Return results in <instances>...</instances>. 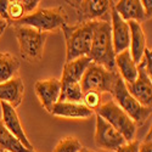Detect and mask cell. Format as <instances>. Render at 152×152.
<instances>
[{
	"label": "cell",
	"instance_id": "cell-31",
	"mask_svg": "<svg viewBox=\"0 0 152 152\" xmlns=\"http://www.w3.org/2000/svg\"><path fill=\"white\" fill-rule=\"evenodd\" d=\"M9 26L7 24V22L6 21H4L3 18H0V38H1V35L4 34V31L6 29V27Z\"/></svg>",
	"mask_w": 152,
	"mask_h": 152
},
{
	"label": "cell",
	"instance_id": "cell-32",
	"mask_svg": "<svg viewBox=\"0 0 152 152\" xmlns=\"http://www.w3.org/2000/svg\"><path fill=\"white\" fill-rule=\"evenodd\" d=\"M80 152H97V151L91 150V148H89V147H83V148L80 150Z\"/></svg>",
	"mask_w": 152,
	"mask_h": 152
},
{
	"label": "cell",
	"instance_id": "cell-9",
	"mask_svg": "<svg viewBox=\"0 0 152 152\" xmlns=\"http://www.w3.org/2000/svg\"><path fill=\"white\" fill-rule=\"evenodd\" d=\"M94 141L99 148H102L105 151H115V152L126 142L121 133H118L111 124H108L104 118H101L97 115H96Z\"/></svg>",
	"mask_w": 152,
	"mask_h": 152
},
{
	"label": "cell",
	"instance_id": "cell-27",
	"mask_svg": "<svg viewBox=\"0 0 152 152\" xmlns=\"http://www.w3.org/2000/svg\"><path fill=\"white\" fill-rule=\"evenodd\" d=\"M152 133L151 128L147 132L146 136L144 137V140L139 144V152H152Z\"/></svg>",
	"mask_w": 152,
	"mask_h": 152
},
{
	"label": "cell",
	"instance_id": "cell-23",
	"mask_svg": "<svg viewBox=\"0 0 152 152\" xmlns=\"http://www.w3.org/2000/svg\"><path fill=\"white\" fill-rule=\"evenodd\" d=\"M82 148V142L75 136H66L56 144L53 152H80Z\"/></svg>",
	"mask_w": 152,
	"mask_h": 152
},
{
	"label": "cell",
	"instance_id": "cell-12",
	"mask_svg": "<svg viewBox=\"0 0 152 152\" xmlns=\"http://www.w3.org/2000/svg\"><path fill=\"white\" fill-rule=\"evenodd\" d=\"M34 91L40 105L50 113L53 106L58 102L61 94V82L58 78L39 79L34 84Z\"/></svg>",
	"mask_w": 152,
	"mask_h": 152
},
{
	"label": "cell",
	"instance_id": "cell-14",
	"mask_svg": "<svg viewBox=\"0 0 152 152\" xmlns=\"http://www.w3.org/2000/svg\"><path fill=\"white\" fill-rule=\"evenodd\" d=\"M112 7L125 21H135L137 23H144L148 18L146 17L140 0H118L112 1Z\"/></svg>",
	"mask_w": 152,
	"mask_h": 152
},
{
	"label": "cell",
	"instance_id": "cell-25",
	"mask_svg": "<svg viewBox=\"0 0 152 152\" xmlns=\"http://www.w3.org/2000/svg\"><path fill=\"white\" fill-rule=\"evenodd\" d=\"M82 104L84 106H86L89 110L95 112L100 107V105L102 104V95L96 93V91H86L83 95Z\"/></svg>",
	"mask_w": 152,
	"mask_h": 152
},
{
	"label": "cell",
	"instance_id": "cell-13",
	"mask_svg": "<svg viewBox=\"0 0 152 152\" xmlns=\"http://www.w3.org/2000/svg\"><path fill=\"white\" fill-rule=\"evenodd\" d=\"M0 107H1V122L6 128V130L14 135L16 139H18L28 150H34L31 140L28 139L26 132L23 129V125L16 112V108L11 107L10 105L4 102H0Z\"/></svg>",
	"mask_w": 152,
	"mask_h": 152
},
{
	"label": "cell",
	"instance_id": "cell-7",
	"mask_svg": "<svg viewBox=\"0 0 152 152\" xmlns=\"http://www.w3.org/2000/svg\"><path fill=\"white\" fill-rule=\"evenodd\" d=\"M111 95L113 97V101L133 119L136 126L144 125L151 118V113H152L151 107H145L141 104H139L128 93L125 84L121 77L117 80L115 88H113Z\"/></svg>",
	"mask_w": 152,
	"mask_h": 152
},
{
	"label": "cell",
	"instance_id": "cell-30",
	"mask_svg": "<svg viewBox=\"0 0 152 152\" xmlns=\"http://www.w3.org/2000/svg\"><path fill=\"white\" fill-rule=\"evenodd\" d=\"M141 5L144 9V12L148 20H151V11H152V1L151 0H141Z\"/></svg>",
	"mask_w": 152,
	"mask_h": 152
},
{
	"label": "cell",
	"instance_id": "cell-20",
	"mask_svg": "<svg viewBox=\"0 0 152 152\" xmlns=\"http://www.w3.org/2000/svg\"><path fill=\"white\" fill-rule=\"evenodd\" d=\"M20 61L9 53H0V84L18 77Z\"/></svg>",
	"mask_w": 152,
	"mask_h": 152
},
{
	"label": "cell",
	"instance_id": "cell-6",
	"mask_svg": "<svg viewBox=\"0 0 152 152\" xmlns=\"http://www.w3.org/2000/svg\"><path fill=\"white\" fill-rule=\"evenodd\" d=\"M118 79L119 74L117 71H108L105 67L91 62L83 74L80 86L83 93L96 91L101 95L111 94Z\"/></svg>",
	"mask_w": 152,
	"mask_h": 152
},
{
	"label": "cell",
	"instance_id": "cell-16",
	"mask_svg": "<svg viewBox=\"0 0 152 152\" xmlns=\"http://www.w3.org/2000/svg\"><path fill=\"white\" fill-rule=\"evenodd\" d=\"M24 97V84L20 77L0 84V102L17 108Z\"/></svg>",
	"mask_w": 152,
	"mask_h": 152
},
{
	"label": "cell",
	"instance_id": "cell-5",
	"mask_svg": "<svg viewBox=\"0 0 152 152\" xmlns=\"http://www.w3.org/2000/svg\"><path fill=\"white\" fill-rule=\"evenodd\" d=\"M95 115L104 118L118 133H121L126 142L136 140V124L113 100L101 104L95 111Z\"/></svg>",
	"mask_w": 152,
	"mask_h": 152
},
{
	"label": "cell",
	"instance_id": "cell-4",
	"mask_svg": "<svg viewBox=\"0 0 152 152\" xmlns=\"http://www.w3.org/2000/svg\"><path fill=\"white\" fill-rule=\"evenodd\" d=\"M15 34L20 46L21 57L29 63H39L43 60L48 33L38 32L26 26H16Z\"/></svg>",
	"mask_w": 152,
	"mask_h": 152
},
{
	"label": "cell",
	"instance_id": "cell-10",
	"mask_svg": "<svg viewBox=\"0 0 152 152\" xmlns=\"http://www.w3.org/2000/svg\"><path fill=\"white\" fill-rule=\"evenodd\" d=\"M125 84V83H124ZM128 93L145 107H151L152 104V80L151 75H148L145 68L137 63V77L135 82L130 84H125Z\"/></svg>",
	"mask_w": 152,
	"mask_h": 152
},
{
	"label": "cell",
	"instance_id": "cell-24",
	"mask_svg": "<svg viewBox=\"0 0 152 152\" xmlns=\"http://www.w3.org/2000/svg\"><path fill=\"white\" fill-rule=\"evenodd\" d=\"M23 16H26L21 4V0H9L7 3V23L14 24L20 21Z\"/></svg>",
	"mask_w": 152,
	"mask_h": 152
},
{
	"label": "cell",
	"instance_id": "cell-1",
	"mask_svg": "<svg viewBox=\"0 0 152 152\" xmlns=\"http://www.w3.org/2000/svg\"><path fill=\"white\" fill-rule=\"evenodd\" d=\"M95 22H77L75 24H66L61 28L66 39V62L88 56L91 48Z\"/></svg>",
	"mask_w": 152,
	"mask_h": 152
},
{
	"label": "cell",
	"instance_id": "cell-18",
	"mask_svg": "<svg viewBox=\"0 0 152 152\" xmlns=\"http://www.w3.org/2000/svg\"><path fill=\"white\" fill-rule=\"evenodd\" d=\"M91 63V60L88 56L78 57L75 60H72L69 62H66L62 69L61 75V84H67V83H80L82 77L86 68L89 67Z\"/></svg>",
	"mask_w": 152,
	"mask_h": 152
},
{
	"label": "cell",
	"instance_id": "cell-15",
	"mask_svg": "<svg viewBox=\"0 0 152 152\" xmlns=\"http://www.w3.org/2000/svg\"><path fill=\"white\" fill-rule=\"evenodd\" d=\"M50 115L55 117H61V118H74V119H86L90 118L95 115V112L89 110L83 104H77V102H66V101H58L56 102Z\"/></svg>",
	"mask_w": 152,
	"mask_h": 152
},
{
	"label": "cell",
	"instance_id": "cell-26",
	"mask_svg": "<svg viewBox=\"0 0 152 152\" xmlns=\"http://www.w3.org/2000/svg\"><path fill=\"white\" fill-rule=\"evenodd\" d=\"M21 4H22L23 11H24V14L26 15L32 14V12L38 10L39 6H40L39 0H21Z\"/></svg>",
	"mask_w": 152,
	"mask_h": 152
},
{
	"label": "cell",
	"instance_id": "cell-11",
	"mask_svg": "<svg viewBox=\"0 0 152 152\" xmlns=\"http://www.w3.org/2000/svg\"><path fill=\"white\" fill-rule=\"evenodd\" d=\"M110 16H111L110 23H111L112 44H113L115 54L117 55V54L124 51V50L129 49V44H130V29H129L128 22H125L115 11V9L112 7V3H111Z\"/></svg>",
	"mask_w": 152,
	"mask_h": 152
},
{
	"label": "cell",
	"instance_id": "cell-2",
	"mask_svg": "<svg viewBox=\"0 0 152 152\" xmlns=\"http://www.w3.org/2000/svg\"><path fill=\"white\" fill-rule=\"evenodd\" d=\"M115 50L111 37V23L108 21H96L94 37L88 57L91 62L105 67L108 71H116Z\"/></svg>",
	"mask_w": 152,
	"mask_h": 152
},
{
	"label": "cell",
	"instance_id": "cell-22",
	"mask_svg": "<svg viewBox=\"0 0 152 152\" xmlns=\"http://www.w3.org/2000/svg\"><path fill=\"white\" fill-rule=\"evenodd\" d=\"M83 90L80 83H67L61 84V94L58 101H66V102H77L82 104L83 101Z\"/></svg>",
	"mask_w": 152,
	"mask_h": 152
},
{
	"label": "cell",
	"instance_id": "cell-28",
	"mask_svg": "<svg viewBox=\"0 0 152 152\" xmlns=\"http://www.w3.org/2000/svg\"><path fill=\"white\" fill-rule=\"evenodd\" d=\"M139 144H140V141H139L137 139L130 141V142H125L116 152H139Z\"/></svg>",
	"mask_w": 152,
	"mask_h": 152
},
{
	"label": "cell",
	"instance_id": "cell-17",
	"mask_svg": "<svg viewBox=\"0 0 152 152\" xmlns=\"http://www.w3.org/2000/svg\"><path fill=\"white\" fill-rule=\"evenodd\" d=\"M129 29H130V44H129V51L134 60V62L137 63L141 61L145 50L147 46L146 35L142 28L141 23H137L135 21H129Z\"/></svg>",
	"mask_w": 152,
	"mask_h": 152
},
{
	"label": "cell",
	"instance_id": "cell-3",
	"mask_svg": "<svg viewBox=\"0 0 152 152\" xmlns=\"http://www.w3.org/2000/svg\"><path fill=\"white\" fill-rule=\"evenodd\" d=\"M68 24V16L62 6L39 7L29 15L23 16L12 26H26L42 33H50Z\"/></svg>",
	"mask_w": 152,
	"mask_h": 152
},
{
	"label": "cell",
	"instance_id": "cell-8",
	"mask_svg": "<svg viewBox=\"0 0 152 152\" xmlns=\"http://www.w3.org/2000/svg\"><path fill=\"white\" fill-rule=\"evenodd\" d=\"M78 16V23L91 21H111L110 0H73L66 1Z\"/></svg>",
	"mask_w": 152,
	"mask_h": 152
},
{
	"label": "cell",
	"instance_id": "cell-29",
	"mask_svg": "<svg viewBox=\"0 0 152 152\" xmlns=\"http://www.w3.org/2000/svg\"><path fill=\"white\" fill-rule=\"evenodd\" d=\"M7 3L9 0H0V18H3L6 22H7Z\"/></svg>",
	"mask_w": 152,
	"mask_h": 152
},
{
	"label": "cell",
	"instance_id": "cell-19",
	"mask_svg": "<svg viewBox=\"0 0 152 152\" xmlns=\"http://www.w3.org/2000/svg\"><path fill=\"white\" fill-rule=\"evenodd\" d=\"M116 71L118 72L119 77L125 84H130L135 82L137 77V65L134 62L129 49L117 54L115 56Z\"/></svg>",
	"mask_w": 152,
	"mask_h": 152
},
{
	"label": "cell",
	"instance_id": "cell-21",
	"mask_svg": "<svg viewBox=\"0 0 152 152\" xmlns=\"http://www.w3.org/2000/svg\"><path fill=\"white\" fill-rule=\"evenodd\" d=\"M0 152H37L28 150L18 139L10 134L0 119Z\"/></svg>",
	"mask_w": 152,
	"mask_h": 152
}]
</instances>
